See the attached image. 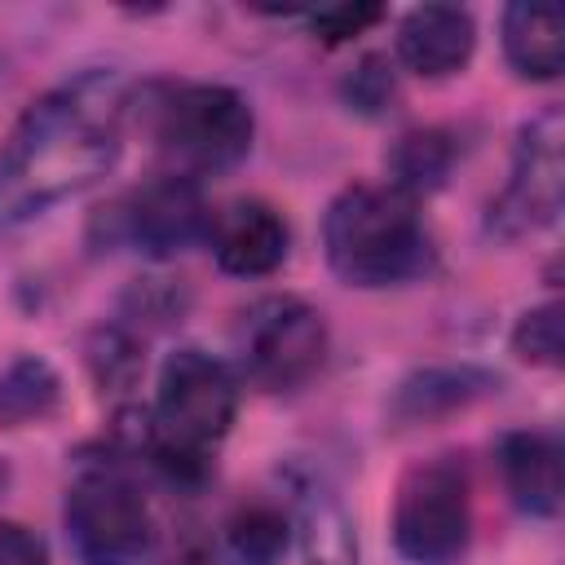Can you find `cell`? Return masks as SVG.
Returning a JSON list of instances; mask_svg holds the SVG:
<instances>
[{
    "mask_svg": "<svg viewBox=\"0 0 565 565\" xmlns=\"http://www.w3.org/2000/svg\"><path fill=\"white\" fill-rule=\"evenodd\" d=\"M9 490V468H4V459H0V494Z\"/></svg>",
    "mask_w": 565,
    "mask_h": 565,
    "instance_id": "484cf974",
    "label": "cell"
},
{
    "mask_svg": "<svg viewBox=\"0 0 565 565\" xmlns=\"http://www.w3.org/2000/svg\"><path fill=\"white\" fill-rule=\"evenodd\" d=\"M207 243L225 274L260 278L287 260L291 234H287V221L278 216V207H269L265 199H234L221 212H212Z\"/></svg>",
    "mask_w": 565,
    "mask_h": 565,
    "instance_id": "30bf717a",
    "label": "cell"
},
{
    "mask_svg": "<svg viewBox=\"0 0 565 565\" xmlns=\"http://www.w3.org/2000/svg\"><path fill=\"white\" fill-rule=\"evenodd\" d=\"M503 53L525 79H556L565 66V13L547 0H516L503 9Z\"/></svg>",
    "mask_w": 565,
    "mask_h": 565,
    "instance_id": "5bb4252c",
    "label": "cell"
},
{
    "mask_svg": "<svg viewBox=\"0 0 565 565\" xmlns=\"http://www.w3.org/2000/svg\"><path fill=\"white\" fill-rule=\"evenodd\" d=\"M110 221V243H128L132 252L150 256V260H168L177 252H185L190 243L207 238V199L199 190L194 177L181 172H159L154 181L128 190L119 203H110L106 212Z\"/></svg>",
    "mask_w": 565,
    "mask_h": 565,
    "instance_id": "9c48e42d",
    "label": "cell"
},
{
    "mask_svg": "<svg viewBox=\"0 0 565 565\" xmlns=\"http://www.w3.org/2000/svg\"><path fill=\"white\" fill-rule=\"evenodd\" d=\"M185 300L190 296H185L181 278H137L132 291L124 296V309H128V318H141L150 327H163V322H172V318L185 313Z\"/></svg>",
    "mask_w": 565,
    "mask_h": 565,
    "instance_id": "44dd1931",
    "label": "cell"
},
{
    "mask_svg": "<svg viewBox=\"0 0 565 565\" xmlns=\"http://www.w3.org/2000/svg\"><path fill=\"white\" fill-rule=\"evenodd\" d=\"M450 168H455V141L441 128H411L397 137V146L388 154V172H393L388 185L419 199V194L441 190Z\"/></svg>",
    "mask_w": 565,
    "mask_h": 565,
    "instance_id": "e0dca14e",
    "label": "cell"
},
{
    "mask_svg": "<svg viewBox=\"0 0 565 565\" xmlns=\"http://www.w3.org/2000/svg\"><path fill=\"white\" fill-rule=\"evenodd\" d=\"M57 402H62V380L44 358L22 353L0 371V428L40 424L57 411Z\"/></svg>",
    "mask_w": 565,
    "mask_h": 565,
    "instance_id": "2e32d148",
    "label": "cell"
},
{
    "mask_svg": "<svg viewBox=\"0 0 565 565\" xmlns=\"http://www.w3.org/2000/svg\"><path fill=\"white\" fill-rule=\"evenodd\" d=\"M146 132L154 137L159 154L172 163L168 172L199 181L207 172H225L247 159L256 119L247 97L225 84H181V88H154L146 106Z\"/></svg>",
    "mask_w": 565,
    "mask_h": 565,
    "instance_id": "277c9868",
    "label": "cell"
},
{
    "mask_svg": "<svg viewBox=\"0 0 565 565\" xmlns=\"http://www.w3.org/2000/svg\"><path fill=\"white\" fill-rule=\"evenodd\" d=\"M128 84L84 71L35 97L0 150V225L31 221L110 172L124 141Z\"/></svg>",
    "mask_w": 565,
    "mask_h": 565,
    "instance_id": "6da1fadb",
    "label": "cell"
},
{
    "mask_svg": "<svg viewBox=\"0 0 565 565\" xmlns=\"http://www.w3.org/2000/svg\"><path fill=\"white\" fill-rule=\"evenodd\" d=\"M238 366L252 384L282 393L305 384L327 358V322L296 296H265L234 322Z\"/></svg>",
    "mask_w": 565,
    "mask_h": 565,
    "instance_id": "8992f818",
    "label": "cell"
},
{
    "mask_svg": "<svg viewBox=\"0 0 565 565\" xmlns=\"http://www.w3.org/2000/svg\"><path fill=\"white\" fill-rule=\"evenodd\" d=\"M499 393V375L486 366H424L406 375L393 393V419L397 424H428L455 411H468L472 402Z\"/></svg>",
    "mask_w": 565,
    "mask_h": 565,
    "instance_id": "4fadbf2b",
    "label": "cell"
},
{
    "mask_svg": "<svg viewBox=\"0 0 565 565\" xmlns=\"http://www.w3.org/2000/svg\"><path fill=\"white\" fill-rule=\"evenodd\" d=\"M296 534L309 565H358V534L344 503L322 481L296 486Z\"/></svg>",
    "mask_w": 565,
    "mask_h": 565,
    "instance_id": "9a60e30c",
    "label": "cell"
},
{
    "mask_svg": "<svg viewBox=\"0 0 565 565\" xmlns=\"http://www.w3.org/2000/svg\"><path fill=\"white\" fill-rule=\"evenodd\" d=\"M150 508L119 463H88L66 494V539L84 565H132L150 547Z\"/></svg>",
    "mask_w": 565,
    "mask_h": 565,
    "instance_id": "52a82bcc",
    "label": "cell"
},
{
    "mask_svg": "<svg viewBox=\"0 0 565 565\" xmlns=\"http://www.w3.org/2000/svg\"><path fill=\"white\" fill-rule=\"evenodd\" d=\"M393 93H397V84H393V66L384 53H366L353 66V75L344 79V102L362 115H380L393 102Z\"/></svg>",
    "mask_w": 565,
    "mask_h": 565,
    "instance_id": "7402d4cb",
    "label": "cell"
},
{
    "mask_svg": "<svg viewBox=\"0 0 565 565\" xmlns=\"http://www.w3.org/2000/svg\"><path fill=\"white\" fill-rule=\"evenodd\" d=\"M477 44V22L459 4H419L397 26V57L424 79L455 75Z\"/></svg>",
    "mask_w": 565,
    "mask_h": 565,
    "instance_id": "8fae6325",
    "label": "cell"
},
{
    "mask_svg": "<svg viewBox=\"0 0 565 565\" xmlns=\"http://www.w3.org/2000/svg\"><path fill=\"white\" fill-rule=\"evenodd\" d=\"M472 539V490L455 455L415 463L393 499V543L411 565H459Z\"/></svg>",
    "mask_w": 565,
    "mask_h": 565,
    "instance_id": "5b68a950",
    "label": "cell"
},
{
    "mask_svg": "<svg viewBox=\"0 0 565 565\" xmlns=\"http://www.w3.org/2000/svg\"><path fill=\"white\" fill-rule=\"evenodd\" d=\"M225 539H230V552L238 565H278L291 543V521L282 508L256 499V503L234 508Z\"/></svg>",
    "mask_w": 565,
    "mask_h": 565,
    "instance_id": "ac0fdd59",
    "label": "cell"
},
{
    "mask_svg": "<svg viewBox=\"0 0 565 565\" xmlns=\"http://www.w3.org/2000/svg\"><path fill=\"white\" fill-rule=\"evenodd\" d=\"M177 565H221V561H216L212 552H185V556H181Z\"/></svg>",
    "mask_w": 565,
    "mask_h": 565,
    "instance_id": "d4e9b609",
    "label": "cell"
},
{
    "mask_svg": "<svg viewBox=\"0 0 565 565\" xmlns=\"http://www.w3.org/2000/svg\"><path fill=\"white\" fill-rule=\"evenodd\" d=\"M238 411V380L234 371L203 353L177 349L159 371V402H154V446L150 463H159L172 481H194L207 472V450L230 433Z\"/></svg>",
    "mask_w": 565,
    "mask_h": 565,
    "instance_id": "3957f363",
    "label": "cell"
},
{
    "mask_svg": "<svg viewBox=\"0 0 565 565\" xmlns=\"http://www.w3.org/2000/svg\"><path fill=\"white\" fill-rule=\"evenodd\" d=\"M561 349H565V331H561V305H534L516 318L512 327V353L530 366H561Z\"/></svg>",
    "mask_w": 565,
    "mask_h": 565,
    "instance_id": "ffe728a7",
    "label": "cell"
},
{
    "mask_svg": "<svg viewBox=\"0 0 565 565\" xmlns=\"http://www.w3.org/2000/svg\"><path fill=\"white\" fill-rule=\"evenodd\" d=\"M384 9L380 4H331V9H318L313 13V31L327 40V44H340L349 35H362L371 22H380Z\"/></svg>",
    "mask_w": 565,
    "mask_h": 565,
    "instance_id": "603a6c76",
    "label": "cell"
},
{
    "mask_svg": "<svg viewBox=\"0 0 565 565\" xmlns=\"http://www.w3.org/2000/svg\"><path fill=\"white\" fill-rule=\"evenodd\" d=\"M565 194V119L556 106L539 110L516 132L512 150V177L490 203V234L499 238H525L556 221Z\"/></svg>",
    "mask_w": 565,
    "mask_h": 565,
    "instance_id": "ba28073f",
    "label": "cell"
},
{
    "mask_svg": "<svg viewBox=\"0 0 565 565\" xmlns=\"http://www.w3.org/2000/svg\"><path fill=\"white\" fill-rule=\"evenodd\" d=\"M499 472L512 494V503L530 516H556L561 512V441L552 433H503L499 437Z\"/></svg>",
    "mask_w": 565,
    "mask_h": 565,
    "instance_id": "7c38bea8",
    "label": "cell"
},
{
    "mask_svg": "<svg viewBox=\"0 0 565 565\" xmlns=\"http://www.w3.org/2000/svg\"><path fill=\"white\" fill-rule=\"evenodd\" d=\"M322 247L335 278L349 287L411 282L433 265V238L419 216V199L397 185H349L331 199L322 221Z\"/></svg>",
    "mask_w": 565,
    "mask_h": 565,
    "instance_id": "7a4b0ae2",
    "label": "cell"
},
{
    "mask_svg": "<svg viewBox=\"0 0 565 565\" xmlns=\"http://www.w3.org/2000/svg\"><path fill=\"white\" fill-rule=\"evenodd\" d=\"M0 565H49V547L35 530L0 521Z\"/></svg>",
    "mask_w": 565,
    "mask_h": 565,
    "instance_id": "cb8c5ba5",
    "label": "cell"
},
{
    "mask_svg": "<svg viewBox=\"0 0 565 565\" xmlns=\"http://www.w3.org/2000/svg\"><path fill=\"white\" fill-rule=\"evenodd\" d=\"M141 362H146L141 340L128 327L115 322V327H97L88 335V371H93V380L102 388H110V393L132 388L137 375H141Z\"/></svg>",
    "mask_w": 565,
    "mask_h": 565,
    "instance_id": "d6986e66",
    "label": "cell"
}]
</instances>
